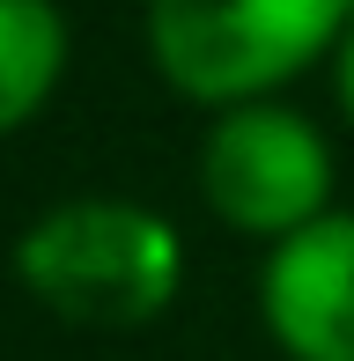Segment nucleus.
Returning <instances> with one entry per match:
<instances>
[{"mask_svg": "<svg viewBox=\"0 0 354 361\" xmlns=\"http://www.w3.org/2000/svg\"><path fill=\"white\" fill-rule=\"evenodd\" d=\"M15 281L30 302L82 332H133L163 317L185 288V236L140 200L118 192H74L15 236Z\"/></svg>", "mask_w": 354, "mask_h": 361, "instance_id": "f257e3e1", "label": "nucleus"}, {"mask_svg": "<svg viewBox=\"0 0 354 361\" xmlns=\"http://www.w3.org/2000/svg\"><path fill=\"white\" fill-rule=\"evenodd\" d=\"M354 0H140V44L185 104L236 111L332 59Z\"/></svg>", "mask_w": 354, "mask_h": 361, "instance_id": "f03ea898", "label": "nucleus"}, {"mask_svg": "<svg viewBox=\"0 0 354 361\" xmlns=\"http://www.w3.org/2000/svg\"><path fill=\"white\" fill-rule=\"evenodd\" d=\"M192 170H200L207 214L236 236L266 243V251L340 207V162H332L325 126L281 96L214 111Z\"/></svg>", "mask_w": 354, "mask_h": 361, "instance_id": "7ed1b4c3", "label": "nucleus"}, {"mask_svg": "<svg viewBox=\"0 0 354 361\" xmlns=\"http://www.w3.org/2000/svg\"><path fill=\"white\" fill-rule=\"evenodd\" d=\"M259 324L288 361H354V207L259 258Z\"/></svg>", "mask_w": 354, "mask_h": 361, "instance_id": "20e7f679", "label": "nucleus"}, {"mask_svg": "<svg viewBox=\"0 0 354 361\" xmlns=\"http://www.w3.org/2000/svg\"><path fill=\"white\" fill-rule=\"evenodd\" d=\"M74 59V30L59 0H0V140L23 133L59 96Z\"/></svg>", "mask_w": 354, "mask_h": 361, "instance_id": "39448f33", "label": "nucleus"}, {"mask_svg": "<svg viewBox=\"0 0 354 361\" xmlns=\"http://www.w3.org/2000/svg\"><path fill=\"white\" fill-rule=\"evenodd\" d=\"M332 104H340V118L354 126V23H347V37L332 44Z\"/></svg>", "mask_w": 354, "mask_h": 361, "instance_id": "423d86ee", "label": "nucleus"}]
</instances>
